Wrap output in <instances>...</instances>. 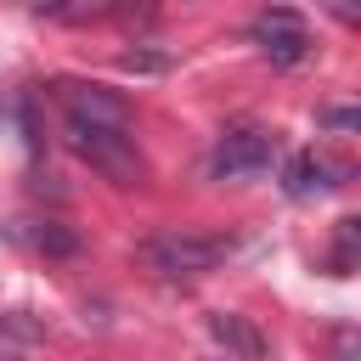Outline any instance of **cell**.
Masks as SVG:
<instances>
[{"mask_svg":"<svg viewBox=\"0 0 361 361\" xmlns=\"http://www.w3.org/2000/svg\"><path fill=\"white\" fill-rule=\"evenodd\" d=\"M135 254H141V265H147L152 276H164V282H192V276H203V271H214V265L226 259V243H220V237H192V231H158V237H147Z\"/></svg>","mask_w":361,"mask_h":361,"instance_id":"obj_1","label":"cell"},{"mask_svg":"<svg viewBox=\"0 0 361 361\" xmlns=\"http://www.w3.org/2000/svg\"><path fill=\"white\" fill-rule=\"evenodd\" d=\"M68 147L90 169H102L107 180H118V186H135L141 180V152H135V135L130 130H96V124H73L68 118Z\"/></svg>","mask_w":361,"mask_h":361,"instance_id":"obj_2","label":"cell"},{"mask_svg":"<svg viewBox=\"0 0 361 361\" xmlns=\"http://www.w3.org/2000/svg\"><path fill=\"white\" fill-rule=\"evenodd\" d=\"M271 158H276V135H271V130H259V124H231V130L214 141V152H209V175H214V180H248V175L271 169Z\"/></svg>","mask_w":361,"mask_h":361,"instance_id":"obj_3","label":"cell"},{"mask_svg":"<svg viewBox=\"0 0 361 361\" xmlns=\"http://www.w3.org/2000/svg\"><path fill=\"white\" fill-rule=\"evenodd\" d=\"M248 34H254V45H259L276 68H293V62H305V56H310V28H305V17H299V11H288V6L259 11V17L248 23Z\"/></svg>","mask_w":361,"mask_h":361,"instance_id":"obj_4","label":"cell"},{"mask_svg":"<svg viewBox=\"0 0 361 361\" xmlns=\"http://www.w3.org/2000/svg\"><path fill=\"white\" fill-rule=\"evenodd\" d=\"M62 107L73 124H96V130H130V107L124 96L102 90V85H62Z\"/></svg>","mask_w":361,"mask_h":361,"instance_id":"obj_5","label":"cell"},{"mask_svg":"<svg viewBox=\"0 0 361 361\" xmlns=\"http://www.w3.org/2000/svg\"><path fill=\"white\" fill-rule=\"evenodd\" d=\"M333 186H338V180H333V164H327L316 147L293 152V158H288V169H282V192H288V197H299V203H305V197H322V192H333Z\"/></svg>","mask_w":361,"mask_h":361,"instance_id":"obj_6","label":"cell"},{"mask_svg":"<svg viewBox=\"0 0 361 361\" xmlns=\"http://www.w3.org/2000/svg\"><path fill=\"white\" fill-rule=\"evenodd\" d=\"M209 333L226 344V361H254L259 350H265V338L248 327V316H231V310H220V316H209Z\"/></svg>","mask_w":361,"mask_h":361,"instance_id":"obj_7","label":"cell"},{"mask_svg":"<svg viewBox=\"0 0 361 361\" xmlns=\"http://www.w3.org/2000/svg\"><path fill=\"white\" fill-rule=\"evenodd\" d=\"M34 344H39V322H28L23 310L0 316V361H23Z\"/></svg>","mask_w":361,"mask_h":361,"instance_id":"obj_8","label":"cell"},{"mask_svg":"<svg viewBox=\"0 0 361 361\" xmlns=\"http://www.w3.org/2000/svg\"><path fill=\"white\" fill-rule=\"evenodd\" d=\"M322 124H327V130H355V113H350V107H327Z\"/></svg>","mask_w":361,"mask_h":361,"instance_id":"obj_9","label":"cell"}]
</instances>
